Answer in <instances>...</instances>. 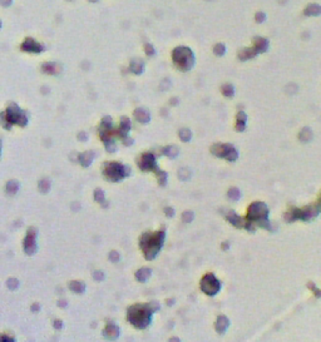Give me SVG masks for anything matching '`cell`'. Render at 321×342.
<instances>
[{
  "label": "cell",
  "instance_id": "cell-1",
  "mask_svg": "<svg viewBox=\"0 0 321 342\" xmlns=\"http://www.w3.org/2000/svg\"><path fill=\"white\" fill-rule=\"evenodd\" d=\"M164 238H166V231L160 229L156 233H144L141 237L139 241V246L144 253V257L147 259H153L156 258V256L158 254V252L160 251V248L163 247L164 243Z\"/></svg>",
  "mask_w": 321,
  "mask_h": 342
},
{
  "label": "cell",
  "instance_id": "cell-2",
  "mask_svg": "<svg viewBox=\"0 0 321 342\" xmlns=\"http://www.w3.org/2000/svg\"><path fill=\"white\" fill-rule=\"evenodd\" d=\"M247 220L248 221H246L245 228H247L248 231H253L251 227V223H257L260 227L267 228V229L271 228L269 224V208L262 202H255L251 204L248 208Z\"/></svg>",
  "mask_w": 321,
  "mask_h": 342
},
{
  "label": "cell",
  "instance_id": "cell-3",
  "mask_svg": "<svg viewBox=\"0 0 321 342\" xmlns=\"http://www.w3.org/2000/svg\"><path fill=\"white\" fill-rule=\"evenodd\" d=\"M152 308L149 305H134L128 310V321L137 328H145L152 321Z\"/></svg>",
  "mask_w": 321,
  "mask_h": 342
},
{
  "label": "cell",
  "instance_id": "cell-4",
  "mask_svg": "<svg viewBox=\"0 0 321 342\" xmlns=\"http://www.w3.org/2000/svg\"><path fill=\"white\" fill-rule=\"evenodd\" d=\"M319 212H320L319 204H316V206H309V207H305V208H301V209L293 208V209H290L286 213V221L287 222H293L295 220L310 221L319 214Z\"/></svg>",
  "mask_w": 321,
  "mask_h": 342
},
{
  "label": "cell",
  "instance_id": "cell-5",
  "mask_svg": "<svg viewBox=\"0 0 321 342\" xmlns=\"http://www.w3.org/2000/svg\"><path fill=\"white\" fill-rule=\"evenodd\" d=\"M129 174H130V171H129L128 167H124L123 164L115 163V162L108 163L104 168L105 178L108 181H112V182H119V181H122L124 177H127Z\"/></svg>",
  "mask_w": 321,
  "mask_h": 342
},
{
  "label": "cell",
  "instance_id": "cell-6",
  "mask_svg": "<svg viewBox=\"0 0 321 342\" xmlns=\"http://www.w3.org/2000/svg\"><path fill=\"white\" fill-rule=\"evenodd\" d=\"M201 290L208 296H215L221 290V282L212 273H208L201 281Z\"/></svg>",
  "mask_w": 321,
  "mask_h": 342
},
{
  "label": "cell",
  "instance_id": "cell-7",
  "mask_svg": "<svg viewBox=\"0 0 321 342\" xmlns=\"http://www.w3.org/2000/svg\"><path fill=\"white\" fill-rule=\"evenodd\" d=\"M211 152L215 154L216 157L220 158H226L227 160L233 162L237 159L238 154H237V150L233 148V145L231 144H216L212 147Z\"/></svg>",
  "mask_w": 321,
  "mask_h": 342
},
{
  "label": "cell",
  "instance_id": "cell-8",
  "mask_svg": "<svg viewBox=\"0 0 321 342\" xmlns=\"http://www.w3.org/2000/svg\"><path fill=\"white\" fill-rule=\"evenodd\" d=\"M139 168L142 169V171H144V172H147V171H156V172H158L159 169L157 168V164H156V158H154V156L153 154H151V153H145V154H143L142 156V158L139 159Z\"/></svg>",
  "mask_w": 321,
  "mask_h": 342
},
{
  "label": "cell",
  "instance_id": "cell-9",
  "mask_svg": "<svg viewBox=\"0 0 321 342\" xmlns=\"http://www.w3.org/2000/svg\"><path fill=\"white\" fill-rule=\"evenodd\" d=\"M130 120L127 118V117H123L122 119H120V127L117 132V135H119L122 139H126L127 138V134L128 132L130 130Z\"/></svg>",
  "mask_w": 321,
  "mask_h": 342
},
{
  "label": "cell",
  "instance_id": "cell-10",
  "mask_svg": "<svg viewBox=\"0 0 321 342\" xmlns=\"http://www.w3.org/2000/svg\"><path fill=\"white\" fill-rule=\"evenodd\" d=\"M227 220L230 221V223H232L233 226H236L238 228H245V226H246V221L242 217L237 216L233 211H231L228 214H227Z\"/></svg>",
  "mask_w": 321,
  "mask_h": 342
},
{
  "label": "cell",
  "instance_id": "cell-11",
  "mask_svg": "<svg viewBox=\"0 0 321 342\" xmlns=\"http://www.w3.org/2000/svg\"><path fill=\"white\" fill-rule=\"evenodd\" d=\"M134 118L139 123H148L151 120V114H149V112L147 111V109L138 108V109H136V112H134Z\"/></svg>",
  "mask_w": 321,
  "mask_h": 342
},
{
  "label": "cell",
  "instance_id": "cell-12",
  "mask_svg": "<svg viewBox=\"0 0 321 342\" xmlns=\"http://www.w3.org/2000/svg\"><path fill=\"white\" fill-rule=\"evenodd\" d=\"M119 333H120V331H119V328L115 325H108L105 327V330H104V336L107 338H109V340L118 338Z\"/></svg>",
  "mask_w": 321,
  "mask_h": 342
},
{
  "label": "cell",
  "instance_id": "cell-13",
  "mask_svg": "<svg viewBox=\"0 0 321 342\" xmlns=\"http://www.w3.org/2000/svg\"><path fill=\"white\" fill-rule=\"evenodd\" d=\"M230 326V321L228 318H227L226 316H220L217 318V322H216V330L218 333H225V331Z\"/></svg>",
  "mask_w": 321,
  "mask_h": 342
},
{
  "label": "cell",
  "instance_id": "cell-14",
  "mask_svg": "<svg viewBox=\"0 0 321 342\" xmlns=\"http://www.w3.org/2000/svg\"><path fill=\"white\" fill-rule=\"evenodd\" d=\"M94 156H96L94 152H92V150H88V152L80 154V157H79L80 164H82L83 167H89L93 162V159H94Z\"/></svg>",
  "mask_w": 321,
  "mask_h": 342
},
{
  "label": "cell",
  "instance_id": "cell-15",
  "mask_svg": "<svg viewBox=\"0 0 321 342\" xmlns=\"http://www.w3.org/2000/svg\"><path fill=\"white\" fill-rule=\"evenodd\" d=\"M246 120H247V115L244 112H240L237 114V123H236V129L238 132H242L246 128Z\"/></svg>",
  "mask_w": 321,
  "mask_h": 342
},
{
  "label": "cell",
  "instance_id": "cell-16",
  "mask_svg": "<svg viewBox=\"0 0 321 342\" xmlns=\"http://www.w3.org/2000/svg\"><path fill=\"white\" fill-rule=\"evenodd\" d=\"M151 269L149 268H141L137 271L136 273V278L139 281V282H147V280H148L151 277Z\"/></svg>",
  "mask_w": 321,
  "mask_h": 342
},
{
  "label": "cell",
  "instance_id": "cell-17",
  "mask_svg": "<svg viewBox=\"0 0 321 342\" xmlns=\"http://www.w3.org/2000/svg\"><path fill=\"white\" fill-rule=\"evenodd\" d=\"M162 153L166 154V156L169 157V158H176V157L178 156V153H179V150H178L177 147H175V145H168V147L163 148Z\"/></svg>",
  "mask_w": 321,
  "mask_h": 342
},
{
  "label": "cell",
  "instance_id": "cell-18",
  "mask_svg": "<svg viewBox=\"0 0 321 342\" xmlns=\"http://www.w3.org/2000/svg\"><path fill=\"white\" fill-rule=\"evenodd\" d=\"M69 287L74 292H77V293H82V292L85 291V284L83 282H79V281H73L69 284Z\"/></svg>",
  "mask_w": 321,
  "mask_h": 342
},
{
  "label": "cell",
  "instance_id": "cell-19",
  "mask_svg": "<svg viewBox=\"0 0 321 342\" xmlns=\"http://www.w3.org/2000/svg\"><path fill=\"white\" fill-rule=\"evenodd\" d=\"M94 198L98 203H102L104 207H108V203H105V198H104V192L102 189H96V193H94Z\"/></svg>",
  "mask_w": 321,
  "mask_h": 342
},
{
  "label": "cell",
  "instance_id": "cell-20",
  "mask_svg": "<svg viewBox=\"0 0 321 342\" xmlns=\"http://www.w3.org/2000/svg\"><path fill=\"white\" fill-rule=\"evenodd\" d=\"M311 138H312V133H311V130L309 128H305L304 130H301L300 139L302 142H309V141H311Z\"/></svg>",
  "mask_w": 321,
  "mask_h": 342
},
{
  "label": "cell",
  "instance_id": "cell-21",
  "mask_svg": "<svg viewBox=\"0 0 321 342\" xmlns=\"http://www.w3.org/2000/svg\"><path fill=\"white\" fill-rule=\"evenodd\" d=\"M179 137L183 142H188L192 138V133L188 129H182V130H179Z\"/></svg>",
  "mask_w": 321,
  "mask_h": 342
},
{
  "label": "cell",
  "instance_id": "cell-22",
  "mask_svg": "<svg viewBox=\"0 0 321 342\" xmlns=\"http://www.w3.org/2000/svg\"><path fill=\"white\" fill-rule=\"evenodd\" d=\"M228 197L231 199H233V201H238L241 198V192L237 188H232V189L228 190Z\"/></svg>",
  "mask_w": 321,
  "mask_h": 342
},
{
  "label": "cell",
  "instance_id": "cell-23",
  "mask_svg": "<svg viewBox=\"0 0 321 342\" xmlns=\"http://www.w3.org/2000/svg\"><path fill=\"white\" fill-rule=\"evenodd\" d=\"M158 175H159V184L160 186H164L167 183V173L163 172V171H158L157 172Z\"/></svg>",
  "mask_w": 321,
  "mask_h": 342
},
{
  "label": "cell",
  "instance_id": "cell-24",
  "mask_svg": "<svg viewBox=\"0 0 321 342\" xmlns=\"http://www.w3.org/2000/svg\"><path fill=\"white\" fill-rule=\"evenodd\" d=\"M192 220H193V213H192L191 211H187V212L183 213V221H184L186 223L192 222Z\"/></svg>",
  "mask_w": 321,
  "mask_h": 342
},
{
  "label": "cell",
  "instance_id": "cell-25",
  "mask_svg": "<svg viewBox=\"0 0 321 342\" xmlns=\"http://www.w3.org/2000/svg\"><path fill=\"white\" fill-rule=\"evenodd\" d=\"M223 94L226 95V97H232L233 95V88L231 85H226L223 88Z\"/></svg>",
  "mask_w": 321,
  "mask_h": 342
},
{
  "label": "cell",
  "instance_id": "cell-26",
  "mask_svg": "<svg viewBox=\"0 0 321 342\" xmlns=\"http://www.w3.org/2000/svg\"><path fill=\"white\" fill-rule=\"evenodd\" d=\"M179 177L182 179H184V181H187L191 177V172L190 171H187V169H182V171H179Z\"/></svg>",
  "mask_w": 321,
  "mask_h": 342
},
{
  "label": "cell",
  "instance_id": "cell-27",
  "mask_svg": "<svg viewBox=\"0 0 321 342\" xmlns=\"http://www.w3.org/2000/svg\"><path fill=\"white\" fill-rule=\"evenodd\" d=\"M109 258H111V261H113V262H118L120 256H119V253L117 251H112L111 254H109Z\"/></svg>",
  "mask_w": 321,
  "mask_h": 342
},
{
  "label": "cell",
  "instance_id": "cell-28",
  "mask_svg": "<svg viewBox=\"0 0 321 342\" xmlns=\"http://www.w3.org/2000/svg\"><path fill=\"white\" fill-rule=\"evenodd\" d=\"M103 278H104V273L103 272H100V271L94 272V280L96 281H102Z\"/></svg>",
  "mask_w": 321,
  "mask_h": 342
},
{
  "label": "cell",
  "instance_id": "cell-29",
  "mask_svg": "<svg viewBox=\"0 0 321 342\" xmlns=\"http://www.w3.org/2000/svg\"><path fill=\"white\" fill-rule=\"evenodd\" d=\"M166 214H167V217H172L173 214H175V211H173V208H169V207H167L166 209Z\"/></svg>",
  "mask_w": 321,
  "mask_h": 342
},
{
  "label": "cell",
  "instance_id": "cell-30",
  "mask_svg": "<svg viewBox=\"0 0 321 342\" xmlns=\"http://www.w3.org/2000/svg\"><path fill=\"white\" fill-rule=\"evenodd\" d=\"M79 138H82V139L87 141V133H82V134H79Z\"/></svg>",
  "mask_w": 321,
  "mask_h": 342
}]
</instances>
